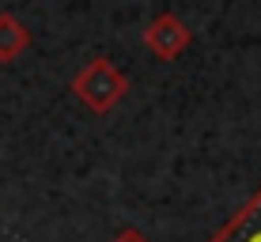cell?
I'll return each instance as SVG.
<instances>
[{"label": "cell", "mask_w": 261, "mask_h": 242, "mask_svg": "<svg viewBox=\"0 0 261 242\" xmlns=\"http://www.w3.org/2000/svg\"><path fill=\"white\" fill-rule=\"evenodd\" d=\"M72 91H76V98L87 106V110L106 114V110H114V106L125 98L129 76H125L121 68H114L106 57H91L76 72V79H72Z\"/></svg>", "instance_id": "cell-1"}, {"label": "cell", "mask_w": 261, "mask_h": 242, "mask_svg": "<svg viewBox=\"0 0 261 242\" xmlns=\"http://www.w3.org/2000/svg\"><path fill=\"white\" fill-rule=\"evenodd\" d=\"M114 242H148V238H144L140 231H133V227H129V231H121V235L114 238Z\"/></svg>", "instance_id": "cell-5"}, {"label": "cell", "mask_w": 261, "mask_h": 242, "mask_svg": "<svg viewBox=\"0 0 261 242\" xmlns=\"http://www.w3.org/2000/svg\"><path fill=\"white\" fill-rule=\"evenodd\" d=\"M190 42H193V31L178 19V15H170V12L155 15V19L148 23V31H144V46L155 53L159 61L182 57V53L190 49Z\"/></svg>", "instance_id": "cell-2"}, {"label": "cell", "mask_w": 261, "mask_h": 242, "mask_svg": "<svg viewBox=\"0 0 261 242\" xmlns=\"http://www.w3.org/2000/svg\"><path fill=\"white\" fill-rule=\"evenodd\" d=\"M212 242H261V190L231 216L223 231H216Z\"/></svg>", "instance_id": "cell-3"}, {"label": "cell", "mask_w": 261, "mask_h": 242, "mask_svg": "<svg viewBox=\"0 0 261 242\" xmlns=\"http://www.w3.org/2000/svg\"><path fill=\"white\" fill-rule=\"evenodd\" d=\"M31 46V34L27 26L15 19L12 12H0V65H12L19 53Z\"/></svg>", "instance_id": "cell-4"}]
</instances>
